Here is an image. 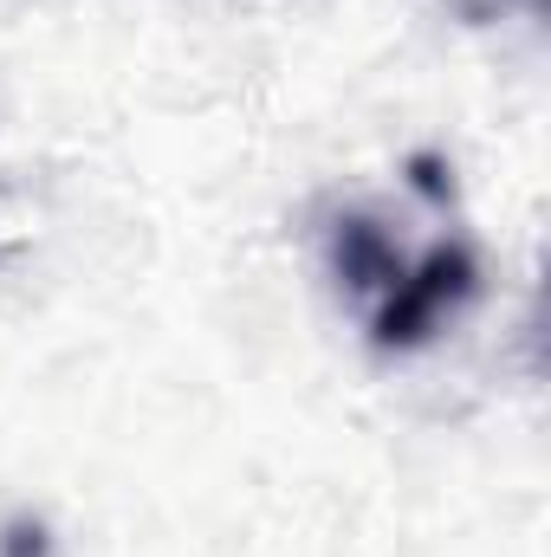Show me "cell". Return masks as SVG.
Here are the masks:
<instances>
[{
  "label": "cell",
  "mask_w": 551,
  "mask_h": 557,
  "mask_svg": "<svg viewBox=\"0 0 551 557\" xmlns=\"http://www.w3.org/2000/svg\"><path fill=\"white\" fill-rule=\"evenodd\" d=\"M480 292V260L461 234L448 240H428L421 253H403V267L390 273V285L364 305V331H370V350L383 357H409L428 350Z\"/></svg>",
  "instance_id": "cell-1"
}]
</instances>
